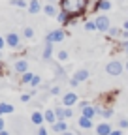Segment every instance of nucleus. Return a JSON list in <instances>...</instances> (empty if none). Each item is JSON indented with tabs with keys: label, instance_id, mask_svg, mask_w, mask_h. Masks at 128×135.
Returning <instances> with one entry per match:
<instances>
[{
	"label": "nucleus",
	"instance_id": "nucleus-1",
	"mask_svg": "<svg viewBox=\"0 0 128 135\" xmlns=\"http://www.w3.org/2000/svg\"><path fill=\"white\" fill-rule=\"evenodd\" d=\"M87 4H89V0H60L62 11H66L70 17L83 15L87 9Z\"/></svg>",
	"mask_w": 128,
	"mask_h": 135
},
{
	"label": "nucleus",
	"instance_id": "nucleus-2",
	"mask_svg": "<svg viewBox=\"0 0 128 135\" xmlns=\"http://www.w3.org/2000/svg\"><path fill=\"white\" fill-rule=\"evenodd\" d=\"M106 73H107V75H113V77H119V75L122 73V62L111 60V62L106 66Z\"/></svg>",
	"mask_w": 128,
	"mask_h": 135
},
{
	"label": "nucleus",
	"instance_id": "nucleus-3",
	"mask_svg": "<svg viewBox=\"0 0 128 135\" xmlns=\"http://www.w3.org/2000/svg\"><path fill=\"white\" fill-rule=\"evenodd\" d=\"M64 38H66V32H64V30H51L45 36V43H58Z\"/></svg>",
	"mask_w": 128,
	"mask_h": 135
},
{
	"label": "nucleus",
	"instance_id": "nucleus-4",
	"mask_svg": "<svg viewBox=\"0 0 128 135\" xmlns=\"http://www.w3.org/2000/svg\"><path fill=\"white\" fill-rule=\"evenodd\" d=\"M96 26H98V32H107L111 26H109V17L106 15H100V17H96Z\"/></svg>",
	"mask_w": 128,
	"mask_h": 135
},
{
	"label": "nucleus",
	"instance_id": "nucleus-5",
	"mask_svg": "<svg viewBox=\"0 0 128 135\" xmlns=\"http://www.w3.org/2000/svg\"><path fill=\"white\" fill-rule=\"evenodd\" d=\"M62 103H64V107H74V105L77 103V94H75V92H68V94H64Z\"/></svg>",
	"mask_w": 128,
	"mask_h": 135
},
{
	"label": "nucleus",
	"instance_id": "nucleus-6",
	"mask_svg": "<svg viewBox=\"0 0 128 135\" xmlns=\"http://www.w3.org/2000/svg\"><path fill=\"white\" fill-rule=\"evenodd\" d=\"M6 45L8 47H19V36H17V34H15V32H10L8 34V36H6Z\"/></svg>",
	"mask_w": 128,
	"mask_h": 135
},
{
	"label": "nucleus",
	"instance_id": "nucleus-7",
	"mask_svg": "<svg viewBox=\"0 0 128 135\" xmlns=\"http://www.w3.org/2000/svg\"><path fill=\"white\" fill-rule=\"evenodd\" d=\"M111 133V126L109 122H100L96 126V135H109Z\"/></svg>",
	"mask_w": 128,
	"mask_h": 135
},
{
	"label": "nucleus",
	"instance_id": "nucleus-8",
	"mask_svg": "<svg viewBox=\"0 0 128 135\" xmlns=\"http://www.w3.org/2000/svg\"><path fill=\"white\" fill-rule=\"evenodd\" d=\"M89 77H90L89 70H79V71H75V73H74V79H75V81H79V83H83V81H87Z\"/></svg>",
	"mask_w": 128,
	"mask_h": 135
},
{
	"label": "nucleus",
	"instance_id": "nucleus-9",
	"mask_svg": "<svg viewBox=\"0 0 128 135\" xmlns=\"http://www.w3.org/2000/svg\"><path fill=\"white\" fill-rule=\"evenodd\" d=\"M94 124H92V118H89V116H83L81 114V118H79V128H83V129H90Z\"/></svg>",
	"mask_w": 128,
	"mask_h": 135
},
{
	"label": "nucleus",
	"instance_id": "nucleus-10",
	"mask_svg": "<svg viewBox=\"0 0 128 135\" xmlns=\"http://www.w3.org/2000/svg\"><path fill=\"white\" fill-rule=\"evenodd\" d=\"M53 129L57 133H64V131H68V122H64V120H57L53 124Z\"/></svg>",
	"mask_w": 128,
	"mask_h": 135
},
{
	"label": "nucleus",
	"instance_id": "nucleus-11",
	"mask_svg": "<svg viewBox=\"0 0 128 135\" xmlns=\"http://www.w3.org/2000/svg\"><path fill=\"white\" fill-rule=\"evenodd\" d=\"M81 111H83V116H89V118H94L96 114H98V113H96V107H92V105H85V107H81Z\"/></svg>",
	"mask_w": 128,
	"mask_h": 135
},
{
	"label": "nucleus",
	"instance_id": "nucleus-12",
	"mask_svg": "<svg viewBox=\"0 0 128 135\" xmlns=\"http://www.w3.org/2000/svg\"><path fill=\"white\" fill-rule=\"evenodd\" d=\"M13 68H15V71H17V73H25L28 70V62L26 60H17Z\"/></svg>",
	"mask_w": 128,
	"mask_h": 135
},
{
	"label": "nucleus",
	"instance_id": "nucleus-13",
	"mask_svg": "<svg viewBox=\"0 0 128 135\" xmlns=\"http://www.w3.org/2000/svg\"><path fill=\"white\" fill-rule=\"evenodd\" d=\"M43 116H45V122H49V124H55V122H57L55 109H47V111L43 113Z\"/></svg>",
	"mask_w": 128,
	"mask_h": 135
},
{
	"label": "nucleus",
	"instance_id": "nucleus-14",
	"mask_svg": "<svg viewBox=\"0 0 128 135\" xmlns=\"http://www.w3.org/2000/svg\"><path fill=\"white\" fill-rule=\"evenodd\" d=\"M32 122H34L36 126H42V124L45 122V116H43V113H40V111L32 113Z\"/></svg>",
	"mask_w": 128,
	"mask_h": 135
},
{
	"label": "nucleus",
	"instance_id": "nucleus-15",
	"mask_svg": "<svg viewBox=\"0 0 128 135\" xmlns=\"http://www.w3.org/2000/svg\"><path fill=\"white\" fill-rule=\"evenodd\" d=\"M28 11H30V13H38V11H42V6H40L38 0H30V2H28Z\"/></svg>",
	"mask_w": 128,
	"mask_h": 135
},
{
	"label": "nucleus",
	"instance_id": "nucleus-16",
	"mask_svg": "<svg viewBox=\"0 0 128 135\" xmlns=\"http://www.w3.org/2000/svg\"><path fill=\"white\" fill-rule=\"evenodd\" d=\"M51 55H53V43H45V47H43V60H49L51 58Z\"/></svg>",
	"mask_w": 128,
	"mask_h": 135
},
{
	"label": "nucleus",
	"instance_id": "nucleus-17",
	"mask_svg": "<svg viewBox=\"0 0 128 135\" xmlns=\"http://www.w3.org/2000/svg\"><path fill=\"white\" fill-rule=\"evenodd\" d=\"M109 8H111L109 0H98V4H96V9H100V11H107Z\"/></svg>",
	"mask_w": 128,
	"mask_h": 135
},
{
	"label": "nucleus",
	"instance_id": "nucleus-18",
	"mask_svg": "<svg viewBox=\"0 0 128 135\" xmlns=\"http://www.w3.org/2000/svg\"><path fill=\"white\" fill-rule=\"evenodd\" d=\"M43 13H45V15H49V17H57V15H58L53 4H47V6H43Z\"/></svg>",
	"mask_w": 128,
	"mask_h": 135
},
{
	"label": "nucleus",
	"instance_id": "nucleus-19",
	"mask_svg": "<svg viewBox=\"0 0 128 135\" xmlns=\"http://www.w3.org/2000/svg\"><path fill=\"white\" fill-rule=\"evenodd\" d=\"M10 113H13V105H10V103H0V116H2V114H10Z\"/></svg>",
	"mask_w": 128,
	"mask_h": 135
},
{
	"label": "nucleus",
	"instance_id": "nucleus-20",
	"mask_svg": "<svg viewBox=\"0 0 128 135\" xmlns=\"http://www.w3.org/2000/svg\"><path fill=\"white\" fill-rule=\"evenodd\" d=\"M55 114H57V120H66V109L64 107H55Z\"/></svg>",
	"mask_w": 128,
	"mask_h": 135
},
{
	"label": "nucleus",
	"instance_id": "nucleus-21",
	"mask_svg": "<svg viewBox=\"0 0 128 135\" xmlns=\"http://www.w3.org/2000/svg\"><path fill=\"white\" fill-rule=\"evenodd\" d=\"M34 79V73H30V71H25V73H21V83L23 84H30V81Z\"/></svg>",
	"mask_w": 128,
	"mask_h": 135
},
{
	"label": "nucleus",
	"instance_id": "nucleus-22",
	"mask_svg": "<svg viewBox=\"0 0 128 135\" xmlns=\"http://www.w3.org/2000/svg\"><path fill=\"white\" fill-rule=\"evenodd\" d=\"M57 19H58V23H62V25H66V23L70 21V15H68L66 11H60V13L57 15Z\"/></svg>",
	"mask_w": 128,
	"mask_h": 135
},
{
	"label": "nucleus",
	"instance_id": "nucleus-23",
	"mask_svg": "<svg viewBox=\"0 0 128 135\" xmlns=\"http://www.w3.org/2000/svg\"><path fill=\"white\" fill-rule=\"evenodd\" d=\"M96 113H98L102 118H109L111 114H113V111H111V109H96Z\"/></svg>",
	"mask_w": 128,
	"mask_h": 135
},
{
	"label": "nucleus",
	"instance_id": "nucleus-24",
	"mask_svg": "<svg viewBox=\"0 0 128 135\" xmlns=\"http://www.w3.org/2000/svg\"><path fill=\"white\" fill-rule=\"evenodd\" d=\"M85 30L96 32V30H98V26H96V21H87V23H85Z\"/></svg>",
	"mask_w": 128,
	"mask_h": 135
},
{
	"label": "nucleus",
	"instance_id": "nucleus-25",
	"mask_svg": "<svg viewBox=\"0 0 128 135\" xmlns=\"http://www.w3.org/2000/svg\"><path fill=\"white\" fill-rule=\"evenodd\" d=\"M107 32H109V36H111V38H119L121 34H122V30H119V28H109Z\"/></svg>",
	"mask_w": 128,
	"mask_h": 135
},
{
	"label": "nucleus",
	"instance_id": "nucleus-26",
	"mask_svg": "<svg viewBox=\"0 0 128 135\" xmlns=\"http://www.w3.org/2000/svg\"><path fill=\"white\" fill-rule=\"evenodd\" d=\"M11 4L17 6V8H28V4L25 2V0H11Z\"/></svg>",
	"mask_w": 128,
	"mask_h": 135
},
{
	"label": "nucleus",
	"instance_id": "nucleus-27",
	"mask_svg": "<svg viewBox=\"0 0 128 135\" xmlns=\"http://www.w3.org/2000/svg\"><path fill=\"white\" fill-rule=\"evenodd\" d=\"M23 36H25V38H32V36H34V30H32L30 26H26V28L23 30Z\"/></svg>",
	"mask_w": 128,
	"mask_h": 135
},
{
	"label": "nucleus",
	"instance_id": "nucleus-28",
	"mask_svg": "<svg viewBox=\"0 0 128 135\" xmlns=\"http://www.w3.org/2000/svg\"><path fill=\"white\" fill-rule=\"evenodd\" d=\"M58 60H68V53H66V51H58Z\"/></svg>",
	"mask_w": 128,
	"mask_h": 135
},
{
	"label": "nucleus",
	"instance_id": "nucleus-29",
	"mask_svg": "<svg viewBox=\"0 0 128 135\" xmlns=\"http://www.w3.org/2000/svg\"><path fill=\"white\" fill-rule=\"evenodd\" d=\"M42 83V79H40V75H34V79H32L30 81V84H32V86H38V84Z\"/></svg>",
	"mask_w": 128,
	"mask_h": 135
},
{
	"label": "nucleus",
	"instance_id": "nucleus-30",
	"mask_svg": "<svg viewBox=\"0 0 128 135\" xmlns=\"http://www.w3.org/2000/svg\"><path fill=\"white\" fill-rule=\"evenodd\" d=\"M119 128H121V129H126V128H128V120H126V118H121Z\"/></svg>",
	"mask_w": 128,
	"mask_h": 135
},
{
	"label": "nucleus",
	"instance_id": "nucleus-31",
	"mask_svg": "<svg viewBox=\"0 0 128 135\" xmlns=\"http://www.w3.org/2000/svg\"><path fill=\"white\" fill-rule=\"evenodd\" d=\"M109 135H122V131H121V128H119V129H111Z\"/></svg>",
	"mask_w": 128,
	"mask_h": 135
},
{
	"label": "nucleus",
	"instance_id": "nucleus-32",
	"mask_svg": "<svg viewBox=\"0 0 128 135\" xmlns=\"http://www.w3.org/2000/svg\"><path fill=\"white\" fill-rule=\"evenodd\" d=\"M58 92H60V88H58V86H53V88H51V94H53V96H57Z\"/></svg>",
	"mask_w": 128,
	"mask_h": 135
},
{
	"label": "nucleus",
	"instance_id": "nucleus-33",
	"mask_svg": "<svg viewBox=\"0 0 128 135\" xmlns=\"http://www.w3.org/2000/svg\"><path fill=\"white\" fill-rule=\"evenodd\" d=\"M72 114H74V111H72V109H70V107H66V118H70V116H72Z\"/></svg>",
	"mask_w": 128,
	"mask_h": 135
},
{
	"label": "nucleus",
	"instance_id": "nucleus-34",
	"mask_svg": "<svg viewBox=\"0 0 128 135\" xmlns=\"http://www.w3.org/2000/svg\"><path fill=\"white\" fill-rule=\"evenodd\" d=\"M38 135H47V129H45V128H40V129H38Z\"/></svg>",
	"mask_w": 128,
	"mask_h": 135
},
{
	"label": "nucleus",
	"instance_id": "nucleus-35",
	"mask_svg": "<svg viewBox=\"0 0 128 135\" xmlns=\"http://www.w3.org/2000/svg\"><path fill=\"white\" fill-rule=\"evenodd\" d=\"M70 84H72V86H77V84H79V81H75V79L72 77V79H70Z\"/></svg>",
	"mask_w": 128,
	"mask_h": 135
},
{
	"label": "nucleus",
	"instance_id": "nucleus-36",
	"mask_svg": "<svg viewBox=\"0 0 128 135\" xmlns=\"http://www.w3.org/2000/svg\"><path fill=\"white\" fill-rule=\"evenodd\" d=\"M28 99H30L28 94H23V96H21V101H28Z\"/></svg>",
	"mask_w": 128,
	"mask_h": 135
},
{
	"label": "nucleus",
	"instance_id": "nucleus-37",
	"mask_svg": "<svg viewBox=\"0 0 128 135\" xmlns=\"http://www.w3.org/2000/svg\"><path fill=\"white\" fill-rule=\"evenodd\" d=\"M4 45H6V40H4L2 36H0V49H4Z\"/></svg>",
	"mask_w": 128,
	"mask_h": 135
},
{
	"label": "nucleus",
	"instance_id": "nucleus-38",
	"mask_svg": "<svg viewBox=\"0 0 128 135\" xmlns=\"http://www.w3.org/2000/svg\"><path fill=\"white\" fill-rule=\"evenodd\" d=\"M122 49H124V53H128V40L122 43Z\"/></svg>",
	"mask_w": 128,
	"mask_h": 135
},
{
	"label": "nucleus",
	"instance_id": "nucleus-39",
	"mask_svg": "<svg viewBox=\"0 0 128 135\" xmlns=\"http://www.w3.org/2000/svg\"><path fill=\"white\" fill-rule=\"evenodd\" d=\"M4 129V120H2V116H0V131Z\"/></svg>",
	"mask_w": 128,
	"mask_h": 135
},
{
	"label": "nucleus",
	"instance_id": "nucleus-40",
	"mask_svg": "<svg viewBox=\"0 0 128 135\" xmlns=\"http://www.w3.org/2000/svg\"><path fill=\"white\" fill-rule=\"evenodd\" d=\"M0 135H10V131H6V129H2V131H0Z\"/></svg>",
	"mask_w": 128,
	"mask_h": 135
},
{
	"label": "nucleus",
	"instance_id": "nucleus-41",
	"mask_svg": "<svg viewBox=\"0 0 128 135\" xmlns=\"http://www.w3.org/2000/svg\"><path fill=\"white\" fill-rule=\"evenodd\" d=\"M62 135H75V133H74V131H64Z\"/></svg>",
	"mask_w": 128,
	"mask_h": 135
},
{
	"label": "nucleus",
	"instance_id": "nucleus-42",
	"mask_svg": "<svg viewBox=\"0 0 128 135\" xmlns=\"http://www.w3.org/2000/svg\"><path fill=\"white\" fill-rule=\"evenodd\" d=\"M124 30H128V21H126V23H124Z\"/></svg>",
	"mask_w": 128,
	"mask_h": 135
},
{
	"label": "nucleus",
	"instance_id": "nucleus-43",
	"mask_svg": "<svg viewBox=\"0 0 128 135\" xmlns=\"http://www.w3.org/2000/svg\"><path fill=\"white\" fill-rule=\"evenodd\" d=\"M126 70H128V62H126Z\"/></svg>",
	"mask_w": 128,
	"mask_h": 135
},
{
	"label": "nucleus",
	"instance_id": "nucleus-44",
	"mask_svg": "<svg viewBox=\"0 0 128 135\" xmlns=\"http://www.w3.org/2000/svg\"><path fill=\"white\" fill-rule=\"evenodd\" d=\"M49 2H55V0H49Z\"/></svg>",
	"mask_w": 128,
	"mask_h": 135
}]
</instances>
